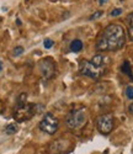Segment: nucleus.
Wrapping results in <instances>:
<instances>
[{
	"label": "nucleus",
	"mask_w": 133,
	"mask_h": 154,
	"mask_svg": "<svg viewBox=\"0 0 133 154\" xmlns=\"http://www.w3.org/2000/svg\"><path fill=\"white\" fill-rule=\"evenodd\" d=\"M56 69H57L56 68V62L52 58H43V59H41V62L38 63L39 74H41V76L46 80L54 78Z\"/></svg>",
	"instance_id": "obj_6"
},
{
	"label": "nucleus",
	"mask_w": 133,
	"mask_h": 154,
	"mask_svg": "<svg viewBox=\"0 0 133 154\" xmlns=\"http://www.w3.org/2000/svg\"><path fill=\"white\" fill-rule=\"evenodd\" d=\"M126 96H127V99H129V100L133 99V86H132V85H129V86L126 88Z\"/></svg>",
	"instance_id": "obj_14"
},
{
	"label": "nucleus",
	"mask_w": 133,
	"mask_h": 154,
	"mask_svg": "<svg viewBox=\"0 0 133 154\" xmlns=\"http://www.w3.org/2000/svg\"><path fill=\"white\" fill-rule=\"evenodd\" d=\"M105 2H107V0H100V2H99V3H100V5H102V4L105 3Z\"/></svg>",
	"instance_id": "obj_18"
},
{
	"label": "nucleus",
	"mask_w": 133,
	"mask_h": 154,
	"mask_svg": "<svg viewBox=\"0 0 133 154\" xmlns=\"http://www.w3.org/2000/svg\"><path fill=\"white\" fill-rule=\"evenodd\" d=\"M16 23H17V25H21V21L17 19V20H16Z\"/></svg>",
	"instance_id": "obj_20"
},
{
	"label": "nucleus",
	"mask_w": 133,
	"mask_h": 154,
	"mask_svg": "<svg viewBox=\"0 0 133 154\" xmlns=\"http://www.w3.org/2000/svg\"><path fill=\"white\" fill-rule=\"evenodd\" d=\"M3 69V63H2V60H0V70Z\"/></svg>",
	"instance_id": "obj_19"
},
{
	"label": "nucleus",
	"mask_w": 133,
	"mask_h": 154,
	"mask_svg": "<svg viewBox=\"0 0 133 154\" xmlns=\"http://www.w3.org/2000/svg\"><path fill=\"white\" fill-rule=\"evenodd\" d=\"M96 127L97 131L102 134H109L112 132L115 127V119L111 113H105L97 117L96 120Z\"/></svg>",
	"instance_id": "obj_7"
},
{
	"label": "nucleus",
	"mask_w": 133,
	"mask_h": 154,
	"mask_svg": "<svg viewBox=\"0 0 133 154\" xmlns=\"http://www.w3.org/2000/svg\"><path fill=\"white\" fill-rule=\"evenodd\" d=\"M36 113V105L35 104H27V102H17V106L14 111V119L17 122H25L33 117Z\"/></svg>",
	"instance_id": "obj_4"
},
{
	"label": "nucleus",
	"mask_w": 133,
	"mask_h": 154,
	"mask_svg": "<svg viewBox=\"0 0 133 154\" xmlns=\"http://www.w3.org/2000/svg\"><path fill=\"white\" fill-rule=\"evenodd\" d=\"M121 14H122V9H113V10L110 12V15H111V16H113V17L119 16Z\"/></svg>",
	"instance_id": "obj_15"
},
{
	"label": "nucleus",
	"mask_w": 133,
	"mask_h": 154,
	"mask_svg": "<svg viewBox=\"0 0 133 154\" xmlns=\"http://www.w3.org/2000/svg\"><path fill=\"white\" fill-rule=\"evenodd\" d=\"M128 111H129V113H131V115H133V102H132V104L128 106Z\"/></svg>",
	"instance_id": "obj_17"
},
{
	"label": "nucleus",
	"mask_w": 133,
	"mask_h": 154,
	"mask_svg": "<svg viewBox=\"0 0 133 154\" xmlns=\"http://www.w3.org/2000/svg\"><path fill=\"white\" fill-rule=\"evenodd\" d=\"M53 45H54V42H53V40H51V38H46L43 41V46L46 49H51L53 47Z\"/></svg>",
	"instance_id": "obj_12"
},
{
	"label": "nucleus",
	"mask_w": 133,
	"mask_h": 154,
	"mask_svg": "<svg viewBox=\"0 0 133 154\" xmlns=\"http://www.w3.org/2000/svg\"><path fill=\"white\" fill-rule=\"evenodd\" d=\"M126 43V33L121 25L110 23L99 35L96 49L100 52H115L121 49Z\"/></svg>",
	"instance_id": "obj_1"
},
{
	"label": "nucleus",
	"mask_w": 133,
	"mask_h": 154,
	"mask_svg": "<svg viewBox=\"0 0 133 154\" xmlns=\"http://www.w3.org/2000/svg\"><path fill=\"white\" fill-rule=\"evenodd\" d=\"M109 59L102 54H95L90 60H82L79 64V72L82 75H85L88 78H91L94 80L100 79L105 74L107 69Z\"/></svg>",
	"instance_id": "obj_2"
},
{
	"label": "nucleus",
	"mask_w": 133,
	"mask_h": 154,
	"mask_svg": "<svg viewBox=\"0 0 133 154\" xmlns=\"http://www.w3.org/2000/svg\"><path fill=\"white\" fill-rule=\"evenodd\" d=\"M23 53V47H21V46H17V47H15L14 48V51H12V54H14L15 57H17V56H21Z\"/></svg>",
	"instance_id": "obj_13"
},
{
	"label": "nucleus",
	"mask_w": 133,
	"mask_h": 154,
	"mask_svg": "<svg viewBox=\"0 0 133 154\" xmlns=\"http://www.w3.org/2000/svg\"><path fill=\"white\" fill-rule=\"evenodd\" d=\"M17 131H19V126H17L16 123H10V125H8L6 128H5V132H6L8 134H15Z\"/></svg>",
	"instance_id": "obj_11"
},
{
	"label": "nucleus",
	"mask_w": 133,
	"mask_h": 154,
	"mask_svg": "<svg viewBox=\"0 0 133 154\" xmlns=\"http://www.w3.org/2000/svg\"><path fill=\"white\" fill-rule=\"evenodd\" d=\"M127 30H128V38L129 41L133 42V12L128 15L127 17Z\"/></svg>",
	"instance_id": "obj_9"
},
{
	"label": "nucleus",
	"mask_w": 133,
	"mask_h": 154,
	"mask_svg": "<svg viewBox=\"0 0 133 154\" xmlns=\"http://www.w3.org/2000/svg\"><path fill=\"white\" fill-rule=\"evenodd\" d=\"M121 72L123 74H126L131 80H133V72H132V67H131V64H129L128 60H125L123 62V64L121 66Z\"/></svg>",
	"instance_id": "obj_8"
},
{
	"label": "nucleus",
	"mask_w": 133,
	"mask_h": 154,
	"mask_svg": "<svg viewBox=\"0 0 133 154\" xmlns=\"http://www.w3.org/2000/svg\"><path fill=\"white\" fill-rule=\"evenodd\" d=\"M88 122V110L84 106L73 109L65 117V125L72 131L83 128Z\"/></svg>",
	"instance_id": "obj_3"
},
{
	"label": "nucleus",
	"mask_w": 133,
	"mask_h": 154,
	"mask_svg": "<svg viewBox=\"0 0 133 154\" xmlns=\"http://www.w3.org/2000/svg\"><path fill=\"white\" fill-rule=\"evenodd\" d=\"M83 47H84V45H83V42L80 40H74L70 43V51H72V52H74V53L80 52V51L83 49Z\"/></svg>",
	"instance_id": "obj_10"
},
{
	"label": "nucleus",
	"mask_w": 133,
	"mask_h": 154,
	"mask_svg": "<svg viewBox=\"0 0 133 154\" xmlns=\"http://www.w3.org/2000/svg\"><path fill=\"white\" fill-rule=\"evenodd\" d=\"M38 127H39V130H41L42 132H45L47 134H54L58 131L59 122L54 116H53V113L47 112L43 116V119L39 121Z\"/></svg>",
	"instance_id": "obj_5"
},
{
	"label": "nucleus",
	"mask_w": 133,
	"mask_h": 154,
	"mask_svg": "<svg viewBox=\"0 0 133 154\" xmlns=\"http://www.w3.org/2000/svg\"><path fill=\"white\" fill-rule=\"evenodd\" d=\"M104 14L102 11H96V12H94L91 16H90V20H95V19H99V17H101V15Z\"/></svg>",
	"instance_id": "obj_16"
}]
</instances>
